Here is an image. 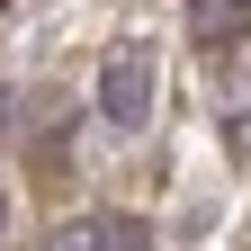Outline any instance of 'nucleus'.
<instances>
[{
    "label": "nucleus",
    "instance_id": "1",
    "mask_svg": "<svg viewBox=\"0 0 251 251\" xmlns=\"http://www.w3.org/2000/svg\"><path fill=\"white\" fill-rule=\"evenodd\" d=\"M152 99H162V54H152L144 36H126V45H108L99 54V126L108 135H144L152 126Z\"/></svg>",
    "mask_w": 251,
    "mask_h": 251
},
{
    "label": "nucleus",
    "instance_id": "2",
    "mask_svg": "<svg viewBox=\"0 0 251 251\" xmlns=\"http://www.w3.org/2000/svg\"><path fill=\"white\" fill-rule=\"evenodd\" d=\"M188 27H198L206 45H233L251 27V0H188Z\"/></svg>",
    "mask_w": 251,
    "mask_h": 251
},
{
    "label": "nucleus",
    "instance_id": "3",
    "mask_svg": "<svg viewBox=\"0 0 251 251\" xmlns=\"http://www.w3.org/2000/svg\"><path fill=\"white\" fill-rule=\"evenodd\" d=\"M99 251H152V242H144V225H126V215H117V225L99 233Z\"/></svg>",
    "mask_w": 251,
    "mask_h": 251
},
{
    "label": "nucleus",
    "instance_id": "4",
    "mask_svg": "<svg viewBox=\"0 0 251 251\" xmlns=\"http://www.w3.org/2000/svg\"><path fill=\"white\" fill-rule=\"evenodd\" d=\"M54 251H99V233H90V225H72V233H54Z\"/></svg>",
    "mask_w": 251,
    "mask_h": 251
}]
</instances>
